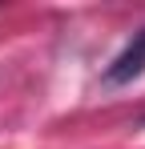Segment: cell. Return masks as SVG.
Here are the masks:
<instances>
[{"label": "cell", "instance_id": "1", "mask_svg": "<svg viewBox=\"0 0 145 149\" xmlns=\"http://www.w3.org/2000/svg\"><path fill=\"white\" fill-rule=\"evenodd\" d=\"M145 73V28L129 36V45L113 56V65L105 69V85H129Z\"/></svg>", "mask_w": 145, "mask_h": 149}]
</instances>
